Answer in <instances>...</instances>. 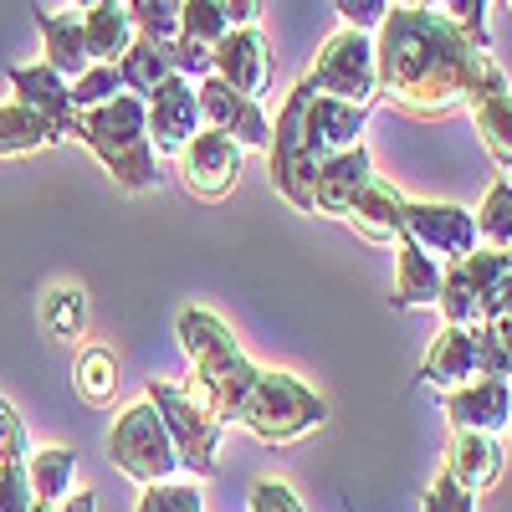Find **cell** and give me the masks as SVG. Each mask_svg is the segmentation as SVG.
Here are the masks:
<instances>
[{
	"label": "cell",
	"instance_id": "cell-39",
	"mask_svg": "<svg viewBox=\"0 0 512 512\" xmlns=\"http://www.w3.org/2000/svg\"><path fill=\"white\" fill-rule=\"evenodd\" d=\"M425 512H477V497L466 492L451 472H441L431 482V492H425Z\"/></svg>",
	"mask_w": 512,
	"mask_h": 512
},
{
	"label": "cell",
	"instance_id": "cell-17",
	"mask_svg": "<svg viewBox=\"0 0 512 512\" xmlns=\"http://www.w3.org/2000/svg\"><path fill=\"white\" fill-rule=\"evenodd\" d=\"M482 374V349H477V323H441L431 338V354L420 364V379L431 390H456V384Z\"/></svg>",
	"mask_w": 512,
	"mask_h": 512
},
{
	"label": "cell",
	"instance_id": "cell-7",
	"mask_svg": "<svg viewBox=\"0 0 512 512\" xmlns=\"http://www.w3.org/2000/svg\"><path fill=\"white\" fill-rule=\"evenodd\" d=\"M308 93L313 82L303 77L297 88L282 98L277 118H272V139H267V164H272V190L292 205L313 216V180H318V159H313V144L303 134V108H308Z\"/></svg>",
	"mask_w": 512,
	"mask_h": 512
},
{
	"label": "cell",
	"instance_id": "cell-24",
	"mask_svg": "<svg viewBox=\"0 0 512 512\" xmlns=\"http://www.w3.org/2000/svg\"><path fill=\"white\" fill-rule=\"evenodd\" d=\"M118 77H123V93L149 98L164 77H175V52H169V41L134 36V41H128V52L118 57Z\"/></svg>",
	"mask_w": 512,
	"mask_h": 512
},
{
	"label": "cell",
	"instance_id": "cell-32",
	"mask_svg": "<svg viewBox=\"0 0 512 512\" xmlns=\"http://www.w3.org/2000/svg\"><path fill=\"white\" fill-rule=\"evenodd\" d=\"M477 349H482V374L512 379V303L477 323Z\"/></svg>",
	"mask_w": 512,
	"mask_h": 512
},
{
	"label": "cell",
	"instance_id": "cell-28",
	"mask_svg": "<svg viewBox=\"0 0 512 512\" xmlns=\"http://www.w3.org/2000/svg\"><path fill=\"white\" fill-rule=\"evenodd\" d=\"M72 472H77V456L67 446H41L26 456V477H31V497L57 507L72 492Z\"/></svg>",
	"mask_w": 512,
	"mask_h": 512
},
{
	"label": "cell",
	"instance_id": "cell-25",
	"mask_svg": "<svg viewBox=\"0 0 512 512\" xmlns=\"http://www.w3.org/2000/svg\"><path fill=\"white\" fill-rule=\"evenodd\" d=\"M466 108H472V123H477L482 149L492 154V164L497 169H512V88L482 93V98H472Z\"/></svg>",
	"mask_w": 512,
	"mask_h": 512
},
{
	"label": "cell",
	"instance_id": "cell-22",
	"mask_svg": "<svg viewBox=\"0 0 512 512\" xmlns=\"http://www.w3.org/2000/svg\"><path fill=\"white\" fill-rule=\"evenodd\" d=\"M441 297V262L420 241H395V308H436Z\"/></svg>",
	"mask_w": 512,
	"mask_h": 512
},
{
	"label": "cell",
	"instance_id": "cell-41",
	"mask_svg": "<svg viewBox=\"0 0 512 512\" xmlns=\"http://www.w3.org/2000/svg\"><path fill=\"white\" fill-rule=\"evenodd\" d=\"M251 512H308L303 502H297V492L287 487V482H256L251 487Z\"/></svg>",
	"mask_w": 512,
	"mask_h": 512
},
{
	"label": "cell",
	"instance_id": "cell-43",
	"mask_svg": "<svg viewBox=\"0 0 512 512\" xmlns=\"http://www.w3.org/2000/svg\"><path fill=\"white\" fill-rule=\"evenodd\" d=\"M169 52H175V72L180 77H210V47H200V41H185V36H175L169 41Z\"/></svg>",
	"mask_w": 512,
	"mask_h": 512
},
{
	"label": "cell",
	"instance_id": "cell-38",
	"mask_svg": "<svg viewBox=\"0 0 512 512\" xmlns=\"http://www.w3.org/2000/svg\"><path fill=\"white\" fill-rule=\"evenodd\" d=\"M31 497V477H26V461H0V512H26Z\"/></svg>",
	"mask_w": 512,
	"mask_h": 512
},
{
	"label": "cell",
	"instance_id": "cell-36",
	"mask_svg": "<svg viewBox=\"0 0 512 512\" xmlns=\"http://www.w3.org/2000/svg\"><path fill=\"white\" fill-rule=\"evenodd\" d=\"M134 512H205V497H200L195 482H175V477H169V482L144 487Z\"/></svg>",
	"mask_w": 512,
	"mask_h": 512
},
{
	"label": "cell",
	"instance_id": "cell-3",
	"mask_svg": "<svg viewBox=\"0 0 512 512\" xmlns=\"http://www.w3.org/2000/svg\"><path fill=\"white\" fill-rule=\"evenodd\" d=\"M72 139H82L98 164L113 175L118 190H154L159 169H154V144H149V108L134 93H118L98 108H82L72 123Z\"/></svg>",
	"mask_w": 512,
	"mask_h": 512
},
{
	"label": "cell",
	"instance_id": "cell-48",
	"mask_svg": "<svg viewBox=\"0 0 512 512\" xmlns=\"http://www.w3.org/2000/svg\"><path fill=\"white\" fill-rule=\"evenodd\" d=\"M507 441H512V420H507Z\"/></svg>",
	"mask_w": 512,
	"mask_h": 512
},
{
	"label": "cell",
	"instance_id": "cell-44",
	"mask_svg": "<svg viewBox=\"0 0 512 512\" xmlns=\"http://www.w3.org/2000/svg\"><path fill=\"white\" fill-rule=\"evenodd\" d=\"M216 6H221L226 26H256L262 21V0H216Z\"/></svg>",
	"mask_w": 512,
	"mask_h": 512
},
{
	"label": "cell",
	"instance_id": "cell-29",
	"mask_svg": "<svg viewBox=\"0 0 512 512\" xmlns=\"http://www.w3.org/2000/svg\"><path fill=\"white\" fill-rule=\"evenodd\" d=\"M72 384H77V395L88 400L93 410H108L113 395H118V359H113V349H103V344L82 349L77 369H72Z\"/></svg>",
	"mask_w": 512,
	"mask_h": 512
},
{
	"label": "cell",
	"instance_id": "cell-20",
	"mask_svg": "<svg viewBox=\"0 0 512 512\" xmlns=\"http://www.w3.org/2000/svg\"><path fill=\"white\" fill-rule=\"evenodd\" d=\"M502 436H487V431H451V451H446V472L472 492L482 497L487 487H497L502 477Z\"/></svg>",
	"mask_w": 512,
	"mask_h": 512
},
{
	"label": "cell",
	"instance_id": "cell-37",
	"mask_svg": "<svg viewBox=\"0 0 512 512\" xmlns=\"http://www.w3.org/2000/svg\"><path fill=\"white\" fill-rule=\"evenodd\" d=\"M441 16L451 26H461L472 41H482V47H492V36H487V0H436Z\"/></svg>",
	"mask_w": 512,
	"mask_h": 512
},
{
	"label": "cell",
	"instance_id": "cell-12",
	"mask_svg": "<svg viewBox=\"0 0 512 512\" xmlns=\"http://www.w3.org/2000/svg\"><path fill=\"white\" fill-rule=\"evenodd\" d=\"M405 236L420 241L431 256H441V267L466 256V251H477L472 210L451 205V200H405Z\"/></svg>",
	"mask_w": 512,
	"mask_h": 512
},
{
	"label": "cell",
	"instance_id": "cell-47",
	"mask_svg": "<svg viewBox=\"0 0 512 512\" xmlns=\"http://www.w3.org/2000/svg\"><path fill=\"white\" fill-rule=\"evenodd\" d=\"M77 11H93V6H113V0H72Z\"/></svg>",
	"mask_w": 512,
	"mask_h": 512
},
{
	"label": "cell",
	"instance_id": "cell-1",
	"mask_svg": "<svg viewBox=\"0 0 512 512\" xmlns=\"http://www.w3.org/2000/svg\"><path fill=\"white\" fill-rule=\"evenodd\" d=\"M374 103L410 118H451L482 93H502L507 72L492 62L482 41L451 26L441 11L390 6L374 26Z\"/></svg>",
	"mask_w": 512,
	"mask_h": 512
},
{
	"label": "cell",
	"instance_id": "cell-4",
	"mask_svg": "<svg viewBox=\"0 0 512 512\" xmlns=\"http://www.w3.org/2000/svg\"><path fill=\"white\" fill-rule=\"evenodd\" d=\"M236 420L246 425L256 441L287 446V441H303L308 431H318V425L328 420V405H323V395L308 390L297 374H287V369H262Z\"/></svg>",
	"mask_w": 512,
	"mask_h": 512
},
{
	"label": "cell",
	"instance_id": "cell-26",
	"mask_svg": "<svg viewBox=\"0 0 512 512\" xmlns=\"http://www.w3.org/2000/svg\"><path fill=\"white\" fill-rule=\"evenodd\" d=\"M82 36H88V57H93V62H118L139 31H134V21H128L123 0H113V6L82 11Z\"/></svg>",
	"mask_w": 512,
	"mask_h": 512
},
{
	"label": "cell",
	"instance_id": "cell-19",
	"mask_svg": "<svg viewBox=\"0 0 512 512\" xmlns=\"http://www.w3.org/2000/svg\"><path fill=\"white\" fill-rule=\"evenodd\" d=\"M11 93L16 103L36 108L41 118H47L62 139H72V123H77V108H72V82L47 67V62H31V67H11Z\"/></svg>",
	"mask_w": 512,
	"mask_h": 512
},
{
	"label": "cell",
	"instance_id": "cell-27",
	"mask_svg": "<svg viewBox=\"0 0 512 512\" xmlns=\"http://www.w3.org/2000/svg\"><path fill=\"white\" fill-rule=\"evenodd\" d=\"M62 144V134L26 103H6L0 108V154H36Z\"/></svg>",
	"mask_w": 512,
	"mask_h": 512
},
{
	"label": "cell",
	"instance_id": "cell-13",
	"mask_svg": "<svg viewBox=\"0 0 512 512\" xmlns=\"http://www.w3.org/2000/svg\"><path fill=\"white\" fill-rule=\"evenodd\" d=\"M210 72L246 98H267L272 93V47H267L262 26H231L210 47Z\"/></svg>",
	"mask_w": 512,
	"mask_h": 512
},
{
	"label": "cell",
	"instance_id": "cell-8",
	"mask_svg": "<svg viewBox=\"0 0 512 512\" xmlns=\"http://www.w3.org/2000/svg\"><path fill=\"white\" fill-rule=\"evenodd\" d=\"M108 461L118 466L123 477H134L139 487H154V482H169L180 472V456H175V441H169L164 420L149 400L128 405L113 431H108Z\"/></svg>",
	"mask_w": 512,
	"mask_h": 512
},
{
	"label": "cell",
	"instance_id": "cell-2",
	"mask_svg": "<svg viewBox=\"0 0 512 512\" xmlns=\"http://www.w3.org/2000/svg\"><path fill=\"white\" fill-rule=\"evenodd\" d=\"M175 333H180L185 359L195 364L190 390H195L210 410H216L221 420H236L262 369L241 354V344H236V333L226 328V318H216L210 308H185L180 323H175Z\"/></svg>",
	"mask_w": 512,
	"mask_h": 512
},
{
	"label": "cell",
	"instance_id": "cell-49",
	"mask_svg": "<svg viewBox=\"0 0 512 512\" xmlns=\"http://www.w3.org/2000/svg\"><path fill=\"white\" fill-rule=\"evenodd\" d=\"M507 6H512V0H507Z\"/></svg>",
	"mask_w": 512,
	"mask_h": 512
},
{
	"label": "cell",
	"instance_id": "cell-21",
	"mask_svg": "<svg viewBox=\"0 0 512 512\" xmlns=\"http://www.w3.org/2000/svg\"><path fill=\"white\" fill-rule=\"evenodd\" d=\"M344 221H349L364 241H374V246H395V241L405 236V195L384 180V175H374Z\"/></svg>",
	"mask_w": 512,
	"mask_h": 512
},
{
	"label": "cell",
	"instance_id": "cell-15",
	"mask_svg": "<svg viewBox=\"0 0 512 512\" xmlns=\"http://www.w3.org/2000/svg\"><path fill=\"white\" fill-rule=\"evenodd\" d=\"M149 108V144L154 154H180L190 139H195V128H200V103H195V82L190 77H164L159 88L144 98Z\"/></svg>",
	"mask_w": 512,
	"mask_h": 512
},
{
	"label": "cell",
	"instance_id": "cell-6",
	"mask_svg": "<svg viewBox=\"0 0 512 512\" xmlns=\"http://www.w3.org/2000/svg\"><path fill=\"white\" fill-rule=\"evenodd\" d=\"M144 400L159 410V420H164L169 441H175V456H180L185 472H195L200 482L216 477V446H221L226 420L210 410L190 384H175V379H149Z\"/></svg>",
	"mask_w": 512,
	"mask_h": 512
},
{
	"label": "cell",
	"instance_id": "cell-30",
	"mask_svg": "<svg viewBox=\"0 0 512 512\" xmlns=\"http://www.w3.org/2000/svg\"><path fill=\"white\" fill-rule=\"evenodd\" d=\"M41 328H47L57 344H72V338H82V328H88V292L82 287H52L47 297H41Z\"/></svg>",
	"mask_w": 512,
	"mask_h": 512
},
{
	"label": "cell",
	"instance_id": "cell-31",
	"mask_svg": "<svg viewBox=\"0 0 512 512\" xmlns=\"http://www.w3.org/2000/svg\"><path fill=\"white\" fill-rule=\"evenodd\" d=\"M472 221H477V246H492V251H507L512 246V185L497 180L482 205L472 210Z\"/></svg>",
	"mask_w": 512,
	"mask_h": 512
},
{
	"label": "cell",
	"instance_id": "cell-40",
	"mask_svg": "<svg viewBox=\"0 0 512 512\" xmlns=\"http://www.w3.org/2000/svg\"><path fill=\"white\" fill-rule=\"evenodd\" d=\"M26 420L16 415V405L0 395V461H26Z\"/></svg>",
	"mask_w": 512,
	"mask_h": 512
},
{
	"label": "cell",
	"instance_id": "cell-33",
	"mask_svg": "<svg viewBox=\"0 0 512 512\" xmlns=\"http://www.w3.org/2000/svg\"><path fill=\"white\" fill-rule=\"evenodd\" d=\"M123 11L139 36H154V41L180 36V0H123Z\"/></svg>",
	"mask_w": 512,
	"mask_h": 512
},
{
	"label": "cell",
	"instance_id": "cell-14",
	"mask_svg": "<svg viewBox=\"0 0 512 512\" xmlns=\"http://www.w3.org/2000/svg\"><path fill=\"white\" fill-rule=\"evenodd\" d=\"M441 410L451 420V431H487L502 436L512 420V379L497 374H477L456 384V390H441Z\"/></svg>",
	"mask_w": 512,
	"mask_h": 512
},
{
	"label": "cell",
	"instance_id": "cell-23",
	"mask_svg": "<svg viewBox=\"0 0 512 512\" xmlns=\"http://www.w3.org/2000/svg\"><path fill=\"white\" fill-rule=\"evenodd\" d=\"M31 21L41 26V52H47V67H57L67 82L93 67V57H88V36H82V16L31 11Z\"/></svg>",
	"mask_w": 512,
	"mask_h": 512
},
{
	"label": "cell",
	"instance_id": "cell-10",
	"mask_svg": "<svg viewBox=\"0 0 512 512\" xmlns=\"http://www.w3.org/2000/svg\"><path fill=\"white\" fill-rule=\"evenodd\" d=\"M180 159V180L190 195L200 200H226L241 180V164H246V149L221 134V128H195V139L175 154Z\"/></svg>",
	"mask_w": 512,
	"mask_h": 512
},
{
	"label": "cell",
	"instance_id": "cell-5",
	"mask_svg": "<svg viewBox=\"0 0 512 512\" xmlns=\"http://www.w3.org/2000/svg\"><path fill=\"white\" fill-rule=\"evenodd\" d=\"M507 303H512V246L507 251L477 246V251H466L441 267L436 308L446 323H482Z\"/></svg>",
	"mask_w": 512,
	"mask_h": 512
},
{
	"label": "cell",
	"instance_id": "cell-46",
	"mask_svg": "<svg viewBox=\"0 0 512 512\" xmlns=\"http://www.w3.org/2000/svg\"><path fill=\"white\" fill-rule=\"evenodd\" d=\"M390 6H410V11H431L436 0H390Z\"/></svg>",
	"mask_w": 512,
	"mask_h": 512
},
{
	"label": "cell",
	"instance_id": "cell-16",
	"mask_svg": "<svg viewBox=\"0 0 512 512\" xmlns=\"http://www.w3.org/2000/svg\"><path fill=\"white\" fill-rule=\"evenodd\" d=\"M369 180H374V154H369L364 139L349 144V149H338V154H328L318 164V180H313V216H338V221H344Z\"/></svg>",
	"mask_w": 512,
	"mask_h": 512
},
{
	"label": "cell",
	"instance_id": "cell-9",
	"mask_svg": "<svg viewBox=\"0 0 512 512\" xmlns=\"http://www.w3.org/2000/svg\"><path fill=\"white\" fill-rule=\"evenodd\" d=\"M313 93H328V98H344V103H359L369 108L374 93H379V72H374V31H349L338 26L323 47H318V62L308 72Z\"/></svg>",
	"mask_w": 512,
	"mask_h": 512
},
{
	"label": "cell",
	"instance_id": "cell-18",
	"mask_svg": "<svg viewBox=\"0 0 512 512\" xmlns=\"http://www.w3.org/2000/svg\"><path fill=\"white\" fill-rule=\"evenodd\" d=\"M364 118H369V108H359V103L328 98V93H308L303 134H308V144H313V159L323 164L328 154L359 144V139H364Z\"/></svg>",
	"mask_w": 512,
	"mask_h": 512
},
{
	"label": "cell",
	"instance_id": "cell-42",
	"mask_svg": "<svg viewBox=\"0 0 512 512\" xmlns=\"http://www.w3.org/2000/svg\"><path fill=\"white\" fill-rule=\"evenodd\" d=\"M333 11L349 31H374L384 21V11H390V0H333Z\"/></svg>",
	"mask_w": 512,
	"mask_h": 512
},
{
	"label": "cell",
	"instance_id": "cell-45",
	"mask_svg": "<svg viewBox=\"0 0 512 512\" xmlns=\"http://www.w3.org/2000/svg\"><path fill=\"white\" fill-rule=\"evenodd\" d=\"M57 512H98V497H93V492H67V497L57 502Z\"/></svg>",
	"mask_w": 512,
	"mask_h": 512
},
{
	"label": "cell",
	"instance_id": "cell-11",
	"mask_svg": "<svg viewBox=\"0 0 512 512\" xmlns=\"http://www.w3.org/2000/svg\"><path fill=\"white\" fill-rule=\"evenodd\" d=\"M195 103H200V128H221L241 149H267L272 139V118L262 108V98L236 93L231 82H221L216 72L195 82Z\"/></svg>",
	"mask_w": 512,
	"mask_h": 512
},
{
	"label": "cell",
	"instance_id": "cell-35",
	"mask_svg": "<svg viewBox=\"0 0 512 512\" xmlns=\"http://www.w3.org/2000/svg\"><path fill=\"white\" fill-rule=\"evenodd\" d=\"M123 93V77H118V62H93L82 77H72V108L82 113V108H98V103H108V98H118Z\"/></svg>",
	"mask_w": 512,
	"mask_h": 512
},
{
	"label": "cell",
	"instance_id": "cell-34",
	"mask_svg": "<svg viewBox=\"0 0 512 512\" xmlns=\"http://www.w3.org/2000/svg\"><path fill=\"white\" fill-rule=\"evenodd\" d=\"M226 16L216 0H180V36L185 41H200V47H216V41L226 36Z\"/></svg>",
	"mask_w": 512,
	"mask_h": 512
}]
</instances>
